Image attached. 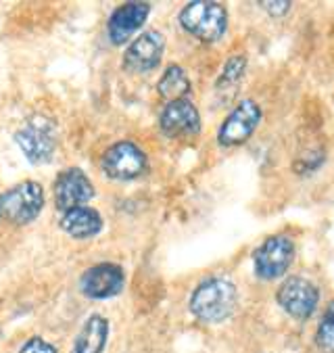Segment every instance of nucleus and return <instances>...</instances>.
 Instances as JSON below:
<instances>
[{
    "instance_id": "nucleus-14",
    "label": "nucleus",
    "mask_w": 334,
    "mask_h": 353,
    "mask_svg": "<svg viewBox=\"0 0 334 353\" xmlns=\"http://www.w3.org/2000/svg\"><path fill=\"white\" fill-rule=\"evenodd\" d=\"M61 228L74 239H92L103 230V218L96 209L80 205L65 211L61 218Z\"/></svg>"
},
{
    "instance_id": "nucleus-7",
    "label": "nucleus",
    "mask_w": 334,
    "mask_h": 353,
    "mask_svg": "<svg viewBox=\"0 0 334 353\" xmlns=\"http://www.w3.org/2000/svg\"><path fill=\"white\" fill-rule=\"evenodd\" d=\"M276 301L289 316L297 320H307L317 307L320 291L311 280L303 276H293L282 282V287L276 293Z\"/></svg>"
},
{
    "instance_id": "nucleus-1",
    "label": "nucleus",
    "mask_w": 334,
    "mask_h": 353,
    "mask_svg": "<svg viewBox=\"0 0 334 353\" xmlns=\"http://www.w3.org/2000/svg\"><path fill=\"white\" fill-rule=\"evenodd\" d=\"M236 287L226 278H209L200 282L190 297V312L207 324L224 322L236 307Z\"/></svg>"
},
{
    "instance_id": "nucleus-18",
    "label": "nucleus",
    "mask_w": 334,
    "mask_h": 353,
    "mask_svg": "<svg viewBox=\"0 0 334 353\" xmlns=\"http://www.w3.org/2000/svg\"><path fill=\"white\" fill-rule=\"evenodd\" d=\"M315 341H317V345H320L322 351L334 353V301L326 307V312L322 316V322L317 326Z\"/></svg>"
},
{
    "instance_id": "nucleus-3",
    "label": "nucleus",
    "mask_w": 334,
    "mask_h": 353,
    "mask_svg": "<svg viewBox=\"0 0 334 353\" xmlns=\"http://www.w3.org/2000/svg\"><path fill=\"white\" fill-rule=\"evenodd\" d=\"M44 209V190L38 182H21L0 194V220L17 226L34 222Z\"/></svg>"
},
{
    "instance_id": "nucleus-6",
    "label": "nucleus",
    "mask_w": 334,
    "mask_h": 353,
    "mask_svg": "<svg viewBox=\"0 0 334 353\" xmlns=\"http://www.w3.org/2000/svg\"><path fill=\"white\" fill-rule=\"evenodd\" d=\"M293 259H295V243L284 234L270 236L255 251L253 257L255 274L263 280L280 278L289 270Z\"/></svg>"
},
{
    "instance_id": "nucleus-12",
    "label": "nucleus",
    "mask_w": 334,
    "mask_h": 353,
    "mask_svg": "<svg viewBox=\"0 0 334 353\" xmlns=\"http://www.w3.org/2000/svg\"><path fill=\"white\" fill-rule=\"evenodd\" d=\"M159 128L169 138L192 136L200 130V115H198L194 103H190L188 99L171 101L161 111Z\"/></svg>"
},
{
    "instance_id": "nucleus-16",
    "label": "nucleus",
    "mask_w": 334,
    "mask_h": 353,
    "mask_svg": "<svg viewBox=\"0 0 334 353\" xmlns=\"http://www.w3.org/2000/svg\"><path fill=\"white\" fill-rule=\"evenodd\" d=\"M157 90L163 99H167L169 103L171 101H180V99H186V94L190 92V80L188 76L184 74V69L178 67V65H169L165 69V74L161 76L159 84H157Z\"/></svg>"
},
{
    "instance_id": "nucleus-2",
    "label": "nucleus",
    "mask_w": 334,
    "mask_h": 353,
    "mask_svg": "<svg viewBox=\"0 0 334 353\" xmlns=\"http://www.w3.org/2000/svg\"><path fill=\"white\" fill-rule=\"evenodd\" d=\"M182 28L203 42H218L228 28V11L211 0H194L180 13Z\"/></svg>"
},
{
    "instance_id": "nucleus-15",
    "label": "nucleus",
    "mask_w": 334,
    "mask_h": 353,
    "mask_svg": "<svg viewBox=\"0 0 334 353\" xmlns=\"http://www.w3.org/2000/svg\"><path fill=\"white\" fill-rule=\"evenodd\" d=\"M107 341H109V322L107 318L94 314L80 328L72 353H105Z\"/></svg>"
},
{
    "instance_id": "nucleus-13",
    "label": "nucleus",
    "mask_w": 334,
    "mask_h": 353,
    "mask_svg": "<svg viewBox=\"0 0 334 353\" xmlns=\"http://www.w3.org/2000/svg\"><path fill=\"white\" fill-rule=\"evenodd\" d=\"M151 13L149 3H125L113 11L107 23V34L113 44H125L134 34H136Z\"/></svg>"
},
{
    "instance_id": "nucleus-9",
    "label": "nucleus",
    "mask_w": 334,
    "mask_h": 353,
    "mask_svg": "<svg viewBox=\"0 0 334 353\" xmlns=\"http://www.w3.org/2000/svg\"><path fill=\"white\" fill-rule=\"evenodd\" d=\"M52 192H54L56 209H61L65 214V211H70L74 207L86 205L94 196V186L82 170L70 168L56 176L52 184Z\"/></svg>"
},
{
    "instance_id": "nucleus-10",
    "label": "nucleus",
    "mask_w": 334,
    "mask_h": 353,
    "mask_svg": "<svg viewBox=\"0 0 334 353\" xmlns=\"http://www.w3.org/2000/svg\"><path fill=\"white\" fill-rule=\"evenodd\" d=\"M125 276L117 263H98L84 272L80 289L90 299H111L123 291Z\"/></svg>"
},
{
    "instance_id": "nucleus-17",
    "label": "nucleus",
    "mask_w": 334,
    "mask_h": 353,
    "mask_svg": "<svg viewBox=\"0 0 334 353\" xmlns=\"http://www.w3.org/2000/svg\"><path fill=\"white\" fill-rule=\"evenodd\" d=\"M244 69H247V57L244 54H234L232 59H228V63L224 65V72L218 80V88H232L236 86L242 76H244Z\"/></svg>"
},
{
    "instance_id": "nucleus-5",
    "label": "nucleus",
    "mask_w": 334,
    "mask_h": 353,
    "mask_svg": "<svg viewBox=\"0 0 334 353\" xmlns=\"http://www.w3.org/2000/svg\"><path fill=\"white\" fill-rule=\"evenodd\" d=\"M103 170L113 180H136L147 172V155L138 145L121 140L105 151Z\"/></svg>"
},
{
    "instance_id": "nucleus-4",
    "label": "nucleus",
    "mask_w": 334,
    "mask_h": 353,
    "mask_svg": "<svg viewBox=\"0 0 334 353\" xmlns=\"http://www.w3.org/2000/svg\"><path fill=\"white\" fill-rule=\"evenodd\" d=\"M15 140L30 163H46L56 151V132L50 119L36 115L17 134Z\"/></svg>"
},
{
    "instance_id": "nucleus-20",
    "label": "nucleus",
    "mask_w": 334,
    "mask_h": 353,
    "mask_svg": "<svg viewBox=\"0 0 334 353\" xmlns=\"http://www.w3.org/2000/svg\"><path fill=\"white\" fill-rule=\"evenodd\" d=\"M261 7L272 15H284L291 9V3H261Z\"/></svg>"
},
{
    "instance_id": "nucleus-8",
    "label": "nucleus",
    "mask_w": 334,
    "mask_h": 353,
    "mask_svg": "<svg viewBox=\"0 0 334 353\" xmlns=\"http://www.w3.org/2000/svg\"><path fill=\"white\" fill-rule=\"evenodd\" d=\"M261 121V109L255 101L247 99L242 103H238V107H234V111L224 119L220 132H218V140L222 147H236L242 145L244 140L251 138V134L257 130Z\"/></svg>"
},
{
    "instance_id": "nucleus-19",
    "label": "nucleus",
    "mask_w": 334,
    "mask_h": 353,
    "mask_svg": "<svg viewBox=\"0 0 334 353\" xmlns=\"http://www.w3.org/2000/svg\"><path fill=\"white\" fill-rule=\"evenodd\" d=\"M19 353H56V347L50 345L48 341L40 339V336H34V339H30V341L21 347Z\"/></svg>"
},
{
    "instance_id": "nucleus-11",
    "label": "nucleus",
    "mask_w": 334,
    "mask_h": 353,
    "mask_svg": "<svg viewBox=\"0 0 334 353\" xmlns=\"http://www.w3.org/2000/svg\"><path fill=\"white\" fill-rule=\"evenodd\" d=\"M163 50H165L163 34H159L155 30L145 32L127 46L125 57H123V65L129 69V72L147 74L161 63Z\"/></svg>"
}]
</instances>
